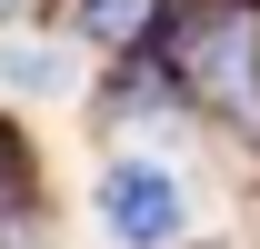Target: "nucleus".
Segmentation results:
<instances>
[{
  "instance_id": "obj_1",
  "label": "nucleus",
  "mask_w": 260,
  "mask_h": 249,
  "mask_svg": "<svg viewBox=\"0 0 260 249\" xmlns=\"http://www.w3.org/2000/svg\"><path fill=\"white\" fill-rule=\"evenodd\" d=\"M90 239L100 249H190V180L160 150H120L90 180Z\"/></svg>"
},
{
  "instance_id": "obj_2",
  "label": "nucleus",
  "mask_w": 260,
  "mask_h": 249,
  "mask_svg": "<svg viewBox=\"0 0 260 249\" xmlns=\"http://www.w3.org/2000/svg\"><path fill=\"white\" fill-rule=\"evenodd\" d=\"M180 0H70V50H100V60H150Z\"/></svg>"
},
{
  "instance_id": "obj_3",
  "label": "nucleus",
  "mask_w": 260,
  "mask_h": 249,
  "mask_svg": "<svg viewBox=\"0 0 260 249\" xmlns=\"http://www.w3.org/2000/svg\"><path fill=\"white\" fill-rule=\"evenodd\" d=\"M0 90L70 100V90H80V50H60V40H0Z\"/></svg>"
},
{
  "instance_id": "obj_4",
  "label": "nucleus",
  "mask_w": 260,
  "mask_h": 249,
  "mask_svg": "<svg viewBox=\"0 0 260 249\" xmlns=\"http://www.w3.org/2000/svg\"><path fill=\"white\" fill-rule=\"evenodd\" d=\"M30 210V150H20V130H0V219Z\"/></svg>"
},
{
  "instance_id": "obj_5",
  "label": "nucleus",
  "mask_w": 260,
  "mask_h": 249,
  "mask_svg": "<svg viewBox=\"0 0 260 249\" xmlns=\"http://www.w3.org/2000/svg\"><path fill=\"white\" fill-rule=\"evenodd\" d=\"M0 10H20V0H0Z\"/></svg>"
}]
</instances>
